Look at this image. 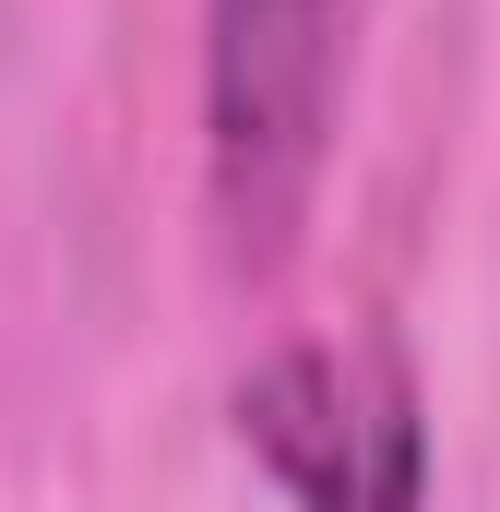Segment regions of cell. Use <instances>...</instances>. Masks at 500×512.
Here are the masks:
<instances>
[{
    "mask_svg": "<svg viewBox=\"0 0 500 512\" xmlns=\"http://www.w3.org/2000/svg\"><path fill=\"white\" fill-rule=\"evenodd\" d=\"M239 429L298 512H417L429 417L381 346H286L239 382Z\"/></svg>",
    "mask_w": 500,
    "mask_h": 512,
    "instance_id": "2",
    "label": "cell"
},
{
    "mask_svg": "<svg viewBox=\"0 0 500 512\" xmlns=\"http://www.w3.org/2000/svg\"><path fill=\"white\" fill-rule=\"evenodd\" d=\"M358 0H203V191L239 262H286L346 96Z\"/></svg>",
    "mask_w": 500,
    "mask_h": 512,
    "instance_id": "1",
    "label": "cell"
}]
</instances>
